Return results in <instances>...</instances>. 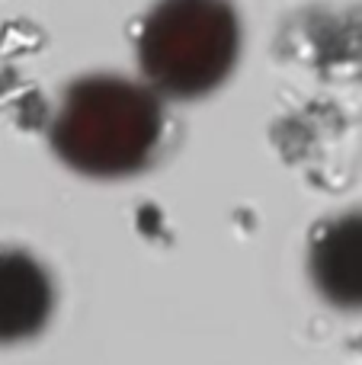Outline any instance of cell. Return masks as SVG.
I'll use <instances>...</instances> for the list:
<instances>
[{
	"instance_id": "3",
	"label": "cell",
	"mask_w": 362,
	"mask_h": 365,
	"mask_svg": "<svg viewBox=\"0 0 362 365\" xmlns=\"http://www.w3.org/2000/svg\"><path fill=\"white\" fill-rule=\"evenodd\" d=\"M51 304L55 289L42 263L23 250H0V343L42 334Z\"/></svg>"
},
{
	"instance_id": "2",
	"label": "cell",
	"mask_w": 362,
	"mask_h": 365,
	"mask_svg": "<svg viewBox=\"0 0 362 365\" xmlns=\"http://www.w3.org/2000/svg\"><path fill=\"white\" fill-rule=\"evenodd\" d=\"M241 55V19L231 0H157L138 36L148 83L173 100L218 90Z\"/></svg>"
},
{
	"instance_id": "1",
	"label": "cell",
	"mask_w": 362,
	"mask_h": 365,
	"mask_svg": "<svg viewBox=\"0 0 362 365\" xmlns=\"http://www.w3.org/2000/svg\"><path fill=\"white\" fill-rule=\"evenodd\" d=\"M164 135L160 100L122 77H83L51 122L55 154L83 177H128L151 164Z\"/></svg>"
}]
</instances>
